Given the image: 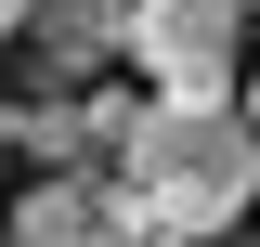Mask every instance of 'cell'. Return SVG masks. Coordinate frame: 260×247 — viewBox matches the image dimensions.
<instances>
[{"label":"cell","mask_w":260,"mask_h":247,"mask_svg":"<svg viewBox=\"0 0 260 247\" xmlns=\"http://www.w3.org/2000/svg\"><path fill=\"white\" fill-rule=\"evenodd\" d=\"M130 143V195L156 208V234H221L234 208H260V130L234 104H143L117 130Z\"/></svg>","instance_id":"6da1fadb"},{"label":"cell","mask_w":260,"mask_h":247,"mask_svg":"<svg viewBox=\"0 0 260 247\" xmlns=\"http://www.w3.org/2000/svg\"><path fill=\"white\" fill-rule=\"evenodd\" d=\"M234 26L247 0H117V52L169 104H234Z\"/></svg>","instance_id":"7a4b0ae2"},{"label":"cell","mask_w":260,"mask_h":247,"mask_svg":"<svg viewBox=\"0 0 260 247\" xmlns=\"http://www.w3.org/2000/svg\"><path fill=\"white\" fill-rule=\"evenodd\" d=\"M0 234H13V247H91V234H104V208H91V182H39Z\"/></svg>","instance_id":"3957f363"},{"label":"cell","mask_w":260,"mask_h":247,"mask_svg":"<svg viewBox=\"0 0 260 247\" xmlns=\"http://www.w3.org/2000/svg\"><path fill=\"white\" fill-rule=\"evenodd\" d=\"M13 26H26V0H0V39H13Z\"/></svg>","instance_id":"277c9868"},{"label":"cell","mask_w":260,"mask_h":247,"mask_svg":"<svg viewBox=\"0 0 260 247\" xmlns=\"http://www.w3.org/2000/svg\"><path fill=\"white\" fill-rule=\"evenodd\" d=\"M221 247H260V234H221Z\"/></svg>","instance_id":"5b68a950"},{"label":"cell","mask_w":260,"mask_h":247,"mask_svg":"<svg viewBox=\"0 0 260 247\" xmlns=\"http://www.w3.org/2000/svg\"><path fill=\"white\" fill-rule=\"evenodd\" d=\"M0 247H13V234H0Z\"/></svg>","instance_id":"8992f818"},{"label":"cell","mask_w":260,"mask_h":247,"mask_svg":"<svg viewBox=\"0 0 260 247\" xmlns=\"http://www.w3.org/2000/svg\"><path fill=\"white\" fill-rule=\"evenodd\" d=\"M247 130H260V117H247Z\"/></svg>","instance_id":"52a82bcc"}]
</instances>
